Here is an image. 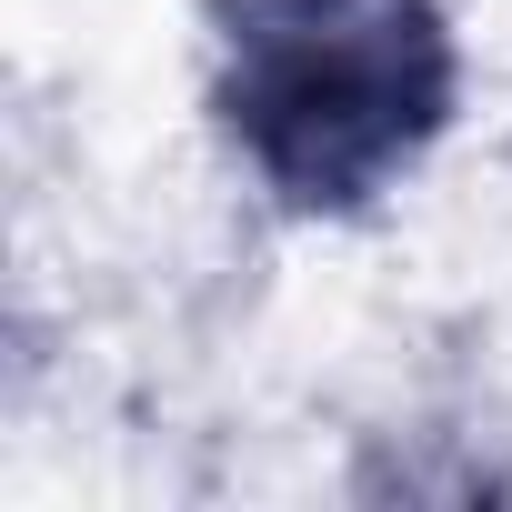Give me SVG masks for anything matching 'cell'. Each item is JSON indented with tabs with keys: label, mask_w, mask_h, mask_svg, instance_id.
Wrapping results in <instances>:
<instances>
[{
	"label": "cell",
	"mask_w": 512,
	"mask_h": 512,
	"mask_svg": "<svg viewBox=\"0 0 512 512\" xmlns=\"http://www.w3.org/2000/svg\"><path fill=\"white\" fill-rule=\"evenodd\" d=\"M462 111L442 0H211V121L292 221L402 191Z\"/></svg>",
	"instance_id": "6da1fadb"
}]
</instances>
